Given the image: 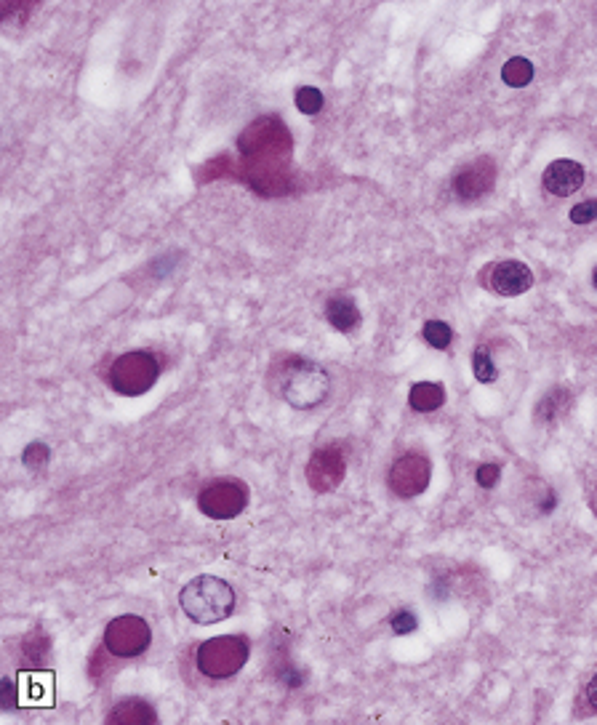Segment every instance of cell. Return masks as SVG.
<instances>
[{
	"instance_id": "1",
	"label": "cell",
	"mask_w": 597,
	"mask_h": 725,
	"mask_svg": "<svg viewBox=\"0 0 597 725\" xmlns=\"http://www.w3.org/2000/svg\"><path fill=\"white\" fill-rule=\"evenodd\" d=\"M294 139L286 123L275 115L248 123L238 136V152L243 158V179L262 195H283L291 187L288 160Z\"/></svg>"
},
{
	"instance_id": "2",
	"label": "cell",
	"mask_w": 597,
	"mask_h": 725,
	"mask_svg": "<svg viewBox=\"0 0 597 725\" xmlns=\"http://www.w3.org/2000/svg\"><path fill=\"white\" fill-rule=\"evenodd\" d=\"M270 387L272 392L283 398L288 406L294 408H315L328 398L331 392V376L323 366L312 363L307 358L286 355L278 358L270 368Z\"/></svg>"
},
{
	"instance_id": "3",
	"label": "cell",
	"mask_w": 597,
	"mask_h": 725,
	"mask_svg": "<svg viewBox=\"0 0 597 725\" xmlns=\"http://www.w3.org/2000/svg\"><path fill=\"white\" fill-rule=\"evenodd\" d=\"M235 590L219 576L203 574L184 584L179 592V606L195 624H216L230 619L235 611Z\"/></svg>"
},
{
	"instance_id": "4",
	"label": "cell",
	"mask_w": 597,
	"mask_h": 725,
	"mask_svg": "<svg viewBox=\"0 0 597 725\" xmlns=\"http://www.w3.org/2000/svg\"><path fill=\"white\" fill-rule=\"evenodd\" d=\"M248 654L251 646L246 635H219L200 643L195 662L208 680H227L246 667Z\"/></svg>"
},
{
	"instance_id": "5",
	"label": "cell",
	"mask_w": 597,
	"mask_h": 725,
	"mask_svg": "<svg viewBox=\"0 0 597 725\" xmlns=\"http://www.w3.org/2000/svg\"><path fill=\"white\" fill-rule=\"evenodd\" d=\"M160 376V363L152 352L134 350L126 352L115 358V363L110 366V374H107V382L118 395H126V398H139L144 392H150L155 387Z\"/></svg>"
},
{
	"instance_id": "6",
	"label": "cell",
	"mask_w": 597,
	"mask_h": 725,
	"mask_svg": "<svg viewBox=\"0 0 597 725\" xmlns=\"http://www.w3.org/2000/svg\"><path fill=\"white\" fill-rule=\"evenodd\" d=\"M198 507L206 518L232 520L248 507V486L238 478H219L200 488Z\"/></svg>"
},
{
	"instance_id": "7",
	"label": "cell",
	"mask_w": 597,
	"mask_h": 725,
	"mask_svg": "<svg viewBox=\"0 0 597 725\" xmlns=\"http://www.w3.org/2000/svg\"><path fill=\"white\" fill-rule=\"evenodd\" d=\"M152 630L150 624L144 622L142 616L123 614L112 619L104 630V648L118 659H134L142 656L150 648Z\"/></svg>"
},
{
	"instance_id": "8",
	"label": "cell",
	"mask_w": 597,
	"mask_h": 725,
	"mask_svg": "<svg viewBox=\"0 0 597 725\" xmlns=\"http://www.w3.org/2000/svg\"><path fill=\"white\" fill-rule=\"evenodd\" d=\"M432 478V464L424 454H406L395 459L390 467V475H387V483H390V491H395L403 499H411V496H419L427 491Z\"/></svg>"
},
{
	"instance_id": "9",
	"label": "cell",
	"mask_w": 597,
	"mask_h": 725,
	"mask_svg": "<svg viewBox=\"0 0 597 725\" xmlns=\"http://www.w3.org/2000/svg\"><path fill=\"white\" fill-rule=\"evenodd\" d=\"M347 475V459H344L342 446H323L312 454L307 464V483L318 494H331L342 486Z\"/></svg>"
},
{
	"instance_id": "10",
	"label": "cell",
	"mask_w": 597,
	"mask_h": 725,
	"mask_svg": "<svg viewBox=\"0 0 597 725\" xmlns=\"http://www.w3.org/2000/svg\"><path fill=\"white\" fill-rule=\"evenodd\" d=\"M480 286L499 296H520L534 286V272L523 262L507 259V262L488 264L486 270L480 272Z\"/></svg>"
},
{
	"instance_id": "11",
	"label": "cell",
	"mask_w": 597,
	"mask_h": 725,
	"mask_svg": "<svg viewBox=\"0 0 597 725\" xmlns=\"http://www.w3.org/2000/svg\"><path fill=\"white\" fill-rule=\"evenodd\" d=\"M496 184V163L491 158H478L462 166L454 174V182H451V190L459 200L470 203V200H480L483 195L494 190Z\"/></svg>"
},
{
	"instance_id": "12",
	"label": "cell",
	"mask_w": 597,
	"mask_h": 725,
	"mask_svg": "<svg viewBox=\"0 0 597 725\" xmlns=\"http://www.w3.org/2000/svg\"><path fill=\"white\" fill-rule=\"evenodd\" d=\"M542 184H544V190L552 192V195H558V198H568V195H574V192L582 190L584 166L582 163H576V160H568V158L552 160L550 166L544 168Z\"/></svg>"
},
{
	"instance_id": "13",
	"label": "cell",
	"mask_w": 597,
	"mask_h": 725,
	"mask_svg": "<svg viewBox=\"0 0 597 725\" xmlns=\"http://www.w3.org/2000/svg\"><path fill=\"white\" fill-rule=\"evenodd\" d=\"M326 320L331 323V328L342 331V334H350L360 326V310L355 299L347 294H334L326 302Z\"/></svg>"
},
{
	"instance_id": "14",
	"label": "cell",
	"mask_w": 597,
	"mask_h": 725,
	"mask_svg": "<svg viewBox=\"0 0 597 725\" xmlns=\"http://www.w3.org/2000/svg\"><path fill=\"white\" fill-rule=\"evenodd\" d=\"M110 725H152L158 723V715L152 710L150 702L144 699H123L115 704V710L107 715Z\"/></svg>"
},
{
	"instance_id": "15",
	"label": "cell",
	"mask_w": 597,
	"mask_h": 725,
	"mask_svg": "<svg viewBox=\"0 0 597 725\" xmlns=\"http://www.w3.org/2000/svg\"><path fill=\"white\" fill-rule=\"evenodd\" d=\"M408 403L419 414H432L446 403V390L440 382H416L408 392Z\"/></svg>"
},
{
	"instance_id": "16",
	"label": "cell",
	"mask_w": 597,
	"mask_h": 725,
	"mask_svg": "<svg viewBox=\"0 0 597 725\" xmlns=\"http://www.w3.org/2000/svg\"><path fill=\"white\" fill-rule=\"evenodd\" d=\"M568 406H571V392L563 390V387H555L542 398V403L536 406V419L544 424L558 422L560 416L566 414Z\"/></svg>"
},
{
	"instance_id": "17",
	"label": "cell",
	"mask_w": 597,
	"mask_h": 725,
	"mask_svg": "<svg viewBox=\"0 0 597 725\" xmlns=\"http://www.w3.org/2000/svg\"><path fill=\"white\" fill-rule=\"evenodd\" d=\"M502 80L512 88H523L534 80V64L526 56H512L510 62L502 67Z\"/></svg>"
},
{
	"instance_id": "18",
	"label": "cell",
	"mask_w": 597,
	"mask_h": 725,
	"mask_svg": "<svg viewBox=\"0 0 597 725\" xmlns=\"http://www.w3.org/2000/svg\"><path fill=\"white\" fill-rule=\"evenodd\" d=\"M422 336L424 342L430 344V347H435V350H448V347H451V339H454V331H451V326L443 323V320H427L422 328Z\"/></svg>"
},
{
	"instance_id": "19",
	"label": "cell",
	"mask_w": 597,
	"mask_h": 725,
	"mask_svg": "<svg viewBox=\"0 0 597 725\" xmlns=\"http://www.w3.org/2000/svg\"><path fill=\"white\" fill-rule=\"evenodd\" d=\"M294 102L299 107V112H304V115H318L323 110V104H326V96L320 94L315 86H302L296 88Z\"/></svg>"
},
{
	"instance_id": "20",
	"label": "cell",
	"mask_w": 597,
	"mask_h": 725,
	"mask_svg": "<svg viewBox=\"0 0 597 725\" xmlns=\"http://www.w3.org/2000/svg\"><path fill=\"white\" fill-rule=\"evenodd\" d=\"M472 374H475V379L483 384H491L496 382V366H494V358L488 355V350H483V347H478L475 350V355H472Z\"/></svg>"
},
{
	"instance_id": "21",
	"label": "cell",
	"mask_w": 597,
	"mask_h": 725,
	"mask_svg": "<svg viewBox=\"0 0 597 725\" xmlns=\"http://www.w3.org/2000/svg\"><path fill=\"white\" fill-rule=\"evenodd\" d=\"M22 464L32 472L46 470V464H48V446H46V443H30V446L24 448Z\"/></svg>"
},
{
	"instance_id": "22",
	"label": "cell",
	"mask_w": 597,
	"mask_h": 725,
	"mask_svg": "<svg viewBox=\"0 0 597 725\" xmlns=\"http://www.w3.org/2000/svg\"><path fill=\"white\" fill-rule=\"evenodd\" d=\"M416 614L414 611H398V614H392L390 619V627L395 635H411L416 630Z\"/></svg>"
},
{
	"instance_id": "23",
	"label": "cell",
	"mask_w": 597,
	"mask_h": 725,
	"mask_svg": "<svg viewBox=\"0 0 597 725\" xmlns=\"http://www.w3.org/2000/svg\"><path fill=\"white\" fill-rule=\"evenodd\" d=\"M597 219V200H584L571 208V222L574 224H592Z\"/></svg>"
},
{
	"instance_id": "24",
	"label": "cell",
	"mask_w": 597,
	"mask_h": 725,
	"mask_svg": "<svg viewBox=\"0 0 597 725\" xmlns=\"http://www.w3.org/2000/svg\"><path fill=\"white\" fill-rule=\"evenodd\" d=\"M499 475H502L499 464H480L475 470V480H478L480 488H494L499 483Z\"/></svg>"
},
{
	"instance_id": "25",
	"label": "cell",
	"mask_w": 597,
	"mask_h": 725,
	"mask_svg": "<svg viewBox=\"0 0 597 725\" xmlns=\"http://www.w3.org/2000/svg\"><path fill=\"white\" fill-rule=\"evenodd\" d=\"M0 704H3V710L16 707V683L11 678H3V683H0Z\"/></svg>"
},
{
	"instance_id": "26",
	"label": "cell",
	"mask_w": 597,
	"mask_h": 725,
	"mask_svg": "<svg viewBox=\"0 0 597 725\" xmlns=\"http://www.w3.org/2000/svg\"><path fill=\"white\" fill-rule=\"evenodd\" d=\"M584 704L590 707V712L597 715V672L590 678V683L584 686Z\"/></svg>"
},
{
	"instance_id": "27",
	"label": "cell",
	"mask_w": 597,
	"mask_h": 725,
	"mask_svg": "<svg viewBox=\"0 0 597 725\" xmlns=\"http://www.w3.org/2000/svg\"><path fill=\"white\" fill-rule=\"evenodd\" d=\"M592 286L597 288V267H595V272H592Z\"/></svg>"
}]
</instances>
